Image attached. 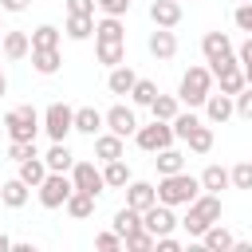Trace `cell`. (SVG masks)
I'll return each instance as SVG.
<instances>
[{
  "label": "cell",
  "instance_id": "obj_1",
  "mask_svg": "<svg viewBox=\"0 0 252 252\" xmlns=\"http://www.w3.org/2000/svg\"><path fill=\"white\" fill-rule=\"evenodd\" d=\"M185 209H189V213H185L177 224H181L193 240H201V232H205L213 220H220V193H205V189H201Z\"/></svg>",
  "mask_w": 252,
  "mask_h": 252
},
{
  "label": "cell",
  "instance_id": "obj_2",
  "mask_svg": "<svg viewBox=\"0 0 252 252\" xmlns=\"http://www.w3.org/2000/svg\"><path fill=\"white\" fill-rule=\"evenodd\" d=\"M154 189H158V201H161V205H189V201L201 193V181H197L193 173L177 169V173H165Z\"/></svg>",
  "mask_w": 252,
  "mask_h": 252
},
{
  "label": "cell",
  "instance_id": "obj_3",
  "mask_svg": "<svg viewBox=\"0 0 252 252\" xmlns=\"http://www.w3.org/2000/svg\"><path fill=\"white\" fill-rule=\"evenodd\" d=\"M209 91H213V71H209V67H189V71L181 75L177 102H181V106H189V110H197V106H205Z\"/></svg>",
  "mask_w": 252,
  "mask_h": 252
},
{
  "label": "cell",
  "instance_id": "obj_4",
  "mask_svg": "<svg viewBox=\"0 0 252 252\" xmlns=\"http://www.w3.org/2000/svg\"><path fill=\"white\" fill-rule=\"evenodd\" d=\"M4 130H8L12 142H35V134L43 130V118H39L35 106H16V110L4 114Z\"/></svg>",
  "mask_w": 252,
  "mask_h": 252
},
{
  "label": "cell",
  "instance_id": "obj_5",
  "mask_svg": "<svg viewBox=\"0 0 252 252\" xmlns=\"http://www.w3.org/2000/svg\"><path fill=\"white\" fill-rule=\"evenodd\" d=\"M71 189H75V185H71V173H51V169H47V177L35 185L43 209H63V201L71 197Z\"/></svg>",
  "mask_w": 252,
  "mask_h": 252
},
{
  "label": "cell",
  "instance_id": "obj_6",
  "mask_svg": "<svg viewBox=\"0 0 252 252\" xmlns=\"http://www.w3.org/2000/svg\"><path fill=\"white\" fill-rule=\"evenodd\" d=\"M39 118H43V130H47L51 142H67V134L75 130V110L67 102H51Z\"/></svg>",
  "mask_w": 252,
  "mask_h": 252
},
{
  "label": "cell",
  "instance_id": "obj_7",
  "mask_svg": "<svg viewBox=\"0 0 252 252\" xmlns=\"http://www.w3.org/2000/svg\"><path fill=\"white\" fill-rule=\"evenodd\" d=\"M134 142H138V150H146V154H158V150L173 146L177 138H173V126H169V122L154 118L150 126H138V130H134Z\"/></svg>",
  "mask_w": 252,
  "mask_h": 252
},
{
  "label": "cell",
  "instance_id": "obj_8",
  "mask_svg": "<svg viewBox=\"0 0 252 252\" xmlns=\"http://www.w3.org/2000/svg\"><path fill=\"white\" fill-rule=\"evenodd\" d=\"M209 71H213V79L220 83V94H236V91H244V87H248V83H244V71H240V59H236V55H224V59L209 63Z\"/></svg>",
  "mask_w": 252,
  "mask_h": 252
},
{
  "label": "cell",
  "instance_id": "obj_9",
  "mask_svg": "<svg viewBox=\"0 0 252 252\" xmlns=\"http://www.w3.org/2000/svg\"><path fill=\"white\" fill-rule=\"evenodd\" d=\"M71 185H75V189H83V193H91V197H98V193L106 189L102 169H98L94 161H75V165H71Z\"/></svg>",
  "mask_w": 252,
  "mask_h": 252
},
{
  "label": "cell",
  "instance_id": "obj_10",
  "mask_svg": "<svg viewBox=\"0 0 252 252\" xmlns=\"http://www.w3.org/2000/svg\"><path fill=\"white\" fill-rule=\"evenodd\" d=\"M142 228H150L154 236H165V232H173V228H177L173 205H161V201H154V205L142 213Z\"/></svg>",
  "mask_w": 252,
  "mask_h": 252
},
{
  "label": "cell",
  "instance_id": "obj_11",
  "mask_svg": "<svg viewBox=\"0 0 252 252\" xmlns=\"http://www.w3.org/2000/svg\"><path fill=\"white\" fill-rule=\"evenodd\" d=\"M102 126L110 130V134H118V138H134V130H138V114L130 110V106H110L106 114H102Z\"/></svg>",
  "mask_w": 252,
  "mask_h": 252
},
{
  "label": "cell",
  "instance_id": "obj_12",
  "mask_svg": "<svg viewBox=\"0 0 252 252\" xmlns=\"http://www.w3.org/2000/svg\"><path fill=\"white\" fill-rule=\"evenodd\" d=\"M146 47H150L154 59H173V55H177V35H173V28H154L150 39H146Z\"/></svg>",
  "mask_w": 252,
  "mask_h": 252
},
{
  "label": "cell",
  "instance_id": "obj_13",
  "mask_svg": "<svg viewBox=\"0 0 252 252\" xmlns=\"http://www.w3.org/2000/svg\"><path fill=\"white\" fill-rule=\"evenodd\" d=\"M201 55H205V63H217V59L236 55V51H232V39L224 32H205L201 35Z\"/></svg>",
  "mask_w": 252,
  "mask_h": 252
},
{
  "label": "cell",
  "instance_id": "obj_14",
  "mask_svg": "<svg viewBox=\"0 0 252 252\" xmlns=\"http://www.w3.org/2000/svg\"><path fill=\"white\" fill-rule=\"evenodd\" d=\"M154 28H177L181 24V0H150Z\"/></svg>",
  "mask_w": 252,
  "mask_h": 252
},
{
  "label": "cell",
  "instance_id": "obj_15",
  "mask_svg": "<svg viewBox=\"0 0 252 252\" xmlns=\"http://www.w3.org/2000/svg\"><path fill=\"white\" fill-rule=\"evenodd\" d=\"M0 55L4 59H28L32 55V39H28V32H4L0 35Z\"/></svg>",
  "mask_w": 252,
  "mask_h": 252
},
{
  "label": "cell",
  "instance_id": "obj_16",
  "mask_svg": "<svg viewBox=\"0 0 252 252\" xmlns=\"http://www.w3.org/2000/svg\"><path fill=\"white\" fill-rule=\"evenodd\" d=\"M94 39H98V43H126V24H122V16H102V20H94Z\"/></svg>",
  "mask_w": 252,
  "mask_h": 252
},
{
  "label": "cell",
  "instance_id": "obj_17",
  "mask_svg": "<svg viewBox=\"0 0 252 252\" xmlns=\"http://www.w3.org/2000/svg\"><path fill=\"white\" fill-rule=\"evenodd\" d=\"M232 114H236V110H232V94H213V91H209V98H205V118H209L213 126H224Z\"/></svg>",
  "mask_w": 252,
  "mask_h": 252
},
{
  "label": "cell",
  "instance_id": "obj_18",
  "mask_svg": "<svg viewBox=\"0 0 252 252\" xmlns=\"http://www.w3.org/2000/svg\"><path fill=\"white\" fill-rule=\"evenodd\" d=\"M154 201H158V189H154L150 181H134V177H130V185H126V205L138 209V213H146Z\"/></svg>",
  "mask_w": 252,
  "mask_h": 252
},
{
  "label": "cell",
  "instance_id": "obj_19",
  "mask_svg": "<svg viewBox=\"0 0 252 252\" xmlns=\"http://www.w3.org/2000/svg\"><path fill=\"white\" fill-rule=\"evenodd\" d=\"M43 165H47L51 173H71V165H75V154L67 150V142H51V150L43 154Z\"/></svg>",
  "mask_w": 252,
  "mask_h": 252
},
{
  "label": "cell",
  "instance_id": "obj_20",
  "mask_svg": "<svg viewBox=\"0 0 252 252\" xmlns=\"http://www.w3.org/2000/svg\"><path fill=\"white\" fill-rule=\"evenodd\" d=\"M28 197H32V189H28L20 177H8V181H0V201H4L8 209H24V205H28Z\"/></svg>",
  "mask_w": 252,
  "mask_h": 252
},
{
  "label": "cell",
  "instance_id": "obj_21",
  "mask_svg": "<svg viewBox=\"0 0 252 252\" xmlns=\"http://www.w3.org/2000/svg\"><path fill=\"white\" fill-rule=\"evenodd\" d=\"M32 67H35L39 75H55V71L63 67L59 47H32Z\"/></svg>",
  "mask_w": 252,
  "mask_h": 252
},
{
  "label": "cell",
  "instance_id": "obj_22",
  "mask_svg": "<svg viewBox=\"0 0 252 252\" xmlns=\"http://www.w3.org/2000/svg\"><path fill=\"white\" fill-rule=\"evenodd\" d=\"M138 83V75L126 67V63H118V67H110V75H106V91L110 94H130V87Z\"/></svg>",
  "mask_w": 252,
  "mask_h": 252
},
{
  "label": "cell",
  "instance_id": "obj_23",
  "mask_svg": "<svg viewBox=\"0 0 252 252\" xmlns=\"http://www.w3.org/2000/svg\"><path fill=\"white\" fill-rule=\"evenodd\" d=\"M98 130H102V110H94V106H79V110H75V134L94 138Z\"/></svg>",
  "mask_w": 252,
  "mask_h": 252
},
{
  "label": "cell",
  "instance_id": "obj_24",
  "mask_svg": "<svg viewBox=\"0 0 252 252\" xmlns=\"http://www.w3.org/2000/svg\"><path fill=\"white\" fill-rule=\"evenodd\" d=\"M94 158H98V161H114V158H122V138L110 134V130H106V134L98 130V134H94Z\"/></svg>",
  "mask_w": 252,
  "mask_h": 252
},
{
  "label": "cell",
  "instance_id": "obj_25",
  "mask_svg": "<svg viewBox=\"0 0 252 252\" xmlns=\"http://www.w3.org/2000/svg\"><path fill=\"white\" fill-rule=\"evenodd\" d=\"M102 181H106V189H126V185H130V165H126L122 158L102 161Z\"/></svg>",
  "mask_w": 252,
  "mask_h": 252
},
{
  "label": "cell",
  "instance_id": "obj_26",
  "mask_svg": "<svg viewBox=\"0 0 252 252\" xmlns=\"http://www.w3.org/2000/svg\"><path fill=\"white\" fill-rule=\"evenodd\" d=\"M94 201H98V197H91V193H83V189H71V197L63 201V209H67L75 220H87V217L94 213Z\"/></svg>",
  "mask_w": 252,
  "mask_h": 252
},
{
  "label": "cell",
  "instance_id": "obj_27",
  "mask_svg": "<svg viewBox=\"0 0 252 252\" xmlns=\"http://www.w3.org/2000/svg\"><path fill=\"white\" fill-rule=\"evenodd\" d=\"M201 244H205L209 252H224V248H232V232H228L220 220H213V224L201 232Z\"/></svg>",
  "mask_w": 252,
  "mask_h": 252
},
{
  "label": "cell",
  "instance_id": "obj_28",
  "mask_svg": "<svg viewBox=\"0 0 252 252\" xmlns=\"http://www.w3.org/2000/svg\"><path fill=\"white\" fill-rule=\"evenodd\" d=\"M110 228H114L118 236H130V232H138V228H142V213H138V209H130V205H122V209L114 213Z\"/></svg>",
  "mask_w": 252,
  "mask_h": 252
},
{
  "label": "cell",
  "instance_id": "obj_29",
  "mask_svg": "<svg viewBox=\"0 0 252 252\" xmlns=\"http://www.w3.org/2000/svg\"><path fill=\"white\" fill-rule=\"evenodd\" d=\"M63 32H67V39L83 43V39H91V35H94V16H67Z\"/></svg>",
  "mask_w": 252,
  "mask_h": 252
},
{
  "label": "cell",
  "instance_id": "obj_30",
  "mask_svg": "<svg viewBox=\"0 0 252 252\" xmlns=\"http://www.w3.org/2000/svg\"><path fill=\"white\" fill-rule=\"evenodd\" d=\"M16 177H20V181H24L28 189H35V185H39V181L47 177V165H43V158L35 154V158H28V161H20V173H16Z\"/></svg>",
  "mask_w": 252,
  "mask_h": 252
},
{
  "label": "cell",
  "instance_id": "obj_31",
  "mask_svg": "<svg viewBox=\"0 0 252 252\" xmlns=\"http://www.w3.org/2000/svg\"><path fill=\"white\" fill-rule=\"evenodd\" d=\"M197 181H201L205 193H220V189H228V169L224 165H205V173Z\"/></svg>",
  "mask_w": 252,
  "mask_h": 252
},
{
  "label": "cell",
  "instance_id": "obj_32",
  "mask_svg": "<svg viewBox=\"0 0 252 252\" xmlns=\"http://www.w3.org/2000/svg\"><path fill=\"white\" fill-rule=\"evenodd\" d=\"M185 146H189L193 154H209V150H213V126H205V122H197V126L189 130V138H185Z\"/></svg>",
  "mask_w": 252,
  "mask_h": 252
},
{
  "label": "cell",
  "instance_id": "obj_33",
  "mask_svg": "<svg viewBox=\"0 0 252 252\" xmlns=\"http://www.w3.org/2000/svg\"><path fill=\"white\" fill-rule=\"evenodd\" d=\"M158 173L165 177V173H177V169H185V154L181 150H173V146H165V150H158Z\"/></svg>",
  "mask_w": 252,
  "mask_h": 252
},
{
  "label": "cell",
  "instance_id": "obj_34",
  "mask_svg": "<svg viewBox=\"0 0 252 252\" xmlns=\"http://www.w3.org/2000/svg\"><path fill=\"white\" fill-rule=\"evenodd\" d=\"M177 110H181L177 94H154V102H150V114H154V118H161V122H169Z\"/></svg>",
  "mask_w": 252,
  "mask_h": 252
},
{
  "label": "cell",
  "instance_id": "obj_35",
  "mask_svg": "<svg viewBox=\"0 0 252 252\" xmlns=\"http://www.w3.org/2000/svg\"><path fill=\"white\" fill-rule=\"evenodd\" d=\"M28 39H32V47H59L63 32H59L55 24H39V28H35V32L28 35Z\"/></svg>",
  "mask_w": 252,
  "mask_h": 252
},
{
  "label": "cell",
  "instance_id": "obj_36",
  "mask_svg": "<svg viewBox=\"0 0 252 252\" xmlns=\"http://www.w3.org/2000/svg\"><path fill=\"white\" fill-rule=\"evenodd\" d=\"M122 248H130V252H150V248H158V236H154L150 228H138V232L122 236Z\"/></svg>",
  "mask_w": 252,
  "mask_h": 252
},
{
  "label": "cell",
  "instance_id": "obj_37",
  "mask_svg": "<svg viewBox=\"0 0 252 252\" xmlns=\"http://www.w3.org/2000/svg\"><path fill=\"white\" fill-rule=\"evenodd\" d=\"M94 47H98V63H106V67L126 63V43H98L94 39Z\"/></svg>",
  "mask_w": 252,
  "mask_h": 252
},
{
  "label": "cell",
  "instance_id": "obj_38",
  "mask_svg": "<svg viewBox=\"0 0 252 252\" xmlns=\"http://www.w3.org/2000/svg\"><path fill=\"white\" fill-rule=\"evenodd\" d=\"M154 94H158V83H154V79H138V83L130 87L134 106H150V102H154Z\"/></svg>",
  "mask_w": 252,
  "mask_h": 252
},
{
  "label": "cell",
  "instance_id": "obj_39",
  "mask_svg": "<svg viewBox=\"0 0 252 252\" xmlns=\"http://www.w3.org/2000/svg\"><path fill=\"white\" fill-rule=\"evenodd\" d=\"M197 122H201V118H197L193 110H177V114L169 118V126H173V138H181V142H185V138H189V130H193Z\"/></svg>",
  "mask_w": 252,
  "mask_h": 252
},
{
  "label": "cell",
  "instance_id": "obj_40",
  "mask_svg": "<svg viewBox=\"0 0 252 252\" xmlns=\"http://www.w3.org/2000/svg\"><path fill=\"white\" fill-rule=\"evenodd\" d=\"M228 185L232 189H252V161H236L228 169Z\"/></svg>",
  "mask_w": 252,
  "mask_h": 252
},
{
  "label": "cell",
  "instance_id": "obj_41",
  "mask_svg": "<svg viewBox=\"0 0 252 252\" xmlns=\"http://www.w3.org/2000/svg\"><path fill=\"white\" fill-rule=\"evenodd\" d=\"M232 110H236V118H248L252 122V87H244V91L232 94Z\"/></svg>",
  "mask_w": 252,
  "mask_h": 252
},
{
  "label": "cell",
  "instance_id": "obj_42",
  "mask_svg": "<svg viewBox=\"0 0 252 252\" xmlns=\"http://www.w3.org/2000/svg\"><path fill=\"white\" fill-rule=\"evenodd\" d=\"M8 158L20 165V161H28V158H35V142H12L8 146Z\"/></svg>",
  "mask_w": 252,
  "mask_h": 252
},
{
  "label": "cell",
  "instance_id": "obj_43",
  "mask_svg": "<svg viewBox=\"0 0 252 252\" xmlns=\"http://www.w3.org/2000/svg\"><path fill=\"white\" fill-rule=\"evenodd\" d=\"M94 8L102 16H126L130 12V0H94Z\"/></svg>",
  "mask_w": 252,
  "mask_h": 252
},
{
  "label": "cell",
  "instance_id": "obj_44",
  "mask_svg": "<svg viewBox=\"0 0 252 252\" xmlns=\"http://www.w3.org/2000/svg\"><path fill=\"white\" fill-rule=\"evenodd\" d=\"M94 248H102V252H118V248H122V236H118L114 228H110V232H98V236H94Z\"/></svg>",
  "mask_w": 252,
  "mask_h": 252
},
{
  "label": "cell",
  "instance_id": "obj_45",
  "mask_svg": "<svg viewBox=\"0 0 252 252\" xmlns=\"http://www.w3.org/2000/svg\"><path fill=\"white\" fill-rule=\"evenodd\" d=\"M232 24H236L240 32H248V35H252V4H236V12H232Z\"/></svg>",
  "mask_w": 252,
  "mask_h": 252
},
{
  "label": "cell",
  "instance_id": "obj_46",
  "mask_svg": "<svg viewBox=\"0 0 252 252\" xmlns=\"http://www.w3.org/2000/svg\"><path fill=\"white\" fill-rule=\"evenodd\" d=\"M67 16H94V0H67Z\"/></svg>",
  "mask_w": 252,
  "mask_h": 252
},
{
  "label": "cell",
  "instance_id": "obj_47",
  "mask_svg": "<svg viewBox=\"0 0 252 252\" xmlns=\"http://www.w3.org/2000/svg\"><path fill=\"white\" fill-rule=\"evenodd\" d=\"M158 252H181V240L173 232H165V236H158Z\"/></svg>",
  "mask_w": 252,
  "mask_h": 252
},
{
  "label": "cell",
  "instance_id": "obj_48",
  "mask_svg": "<svg viewBox=\"0 0 252 252\" xmlns=\"http://www.w3.org/2000/svg\"><path fill=\"white\" fill-rule=\"evenodd\" d=\"M28 4L32 0H0V12H12L16 16V12H28Z\"/></svg>",
  "mask_w": 252,
  "mask_h": 252
},
{
  "label": "cell",
  "instance_id": "obj_49",
  "mask_svg": "<svg viewBox=\"0 0 252 252\" xmlns=\"http://www.w3.org/2000/svg\"><path fill=\"white\" fill-rule=\"evenodd\" d=\"M236 59H240V63H252V35H248V39L240 43V51H236Z\"/></svg>",
  "mask_w": 252,
  "mask_h": 252
},
{
  "label": "cell",
  "instance_id": "obj_50",
  "mask_svg": "<svg viewBox=\"0 0 252 252\" xmlns=\"http://www.w3.org/2000/svg\"><path fill=\"white\" fill-rule=\"evenodd\" d=\"M240 71H244V83L252 87V63H240Z\"/></svg>",
  "mask_w": 252,
  "mask_h": 252
},
{
  "label": "cell",
  "instance_id": "obj_51",
  "mask_svg": "<svg viewBox=\"0 0 252 252\" xmlns=\"http://www.w3.org/2000/svg\"><path fill=\"white\" fill-rule=\"evenodd\" d=\"M8 248H12V236H4V232H0V252H8Z\"/></svg>",
  "mask_w": 252,
  "mask_h": 252
},
{
  "label": "cell",
  "instance_id": "obj_52",
  "mask_svg": "<svg viewBox=\"0 0 252 252\" xmlns=\"http://www.w3.org/2000/svg\"><path fill=\"white\" fill-rule=\"evenodd\" d=\"M8 94V79H4V71H0V98Z\"/></svg>",
  "mask_w": 252,
  "mask_h": 252
},
{
  "label": "cell",
  "instance_id": "obj_53",
  "mask_svg": "<svg viewBox=\"0 0 252 252\" xmlns=\"http://www.w3.org/2000/svg\"><path fill=\"white\" fill-rule=\"evenodd\" d=\"M236 4H252V0H236Z\"/></svg>",
  "mask_w": 252,
  "mask_h": 252
},
{
  "label": "cell",
  "instance_id": "obj_54",
  "mask_svg": "<svg viewBox=\"0 0 252 252\" xmlns=\"http://www.w3.org/2000/svg\"><path fill=\"white\" fill-rule=\"evenodd\" d=\"M0 32H4V24H0Z\"/></svg>",
  "mask_w": 252,
  "mask_h": 252
}]
</instances>
